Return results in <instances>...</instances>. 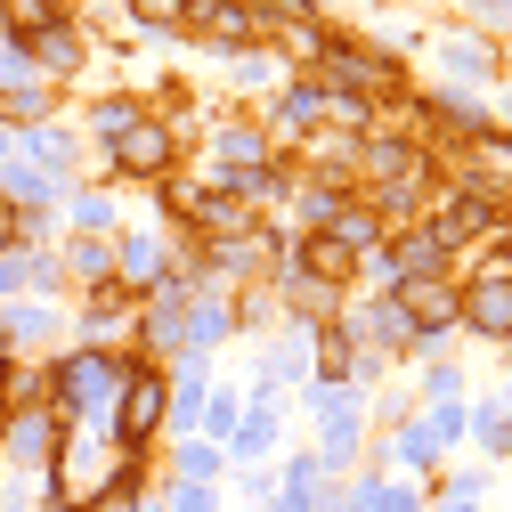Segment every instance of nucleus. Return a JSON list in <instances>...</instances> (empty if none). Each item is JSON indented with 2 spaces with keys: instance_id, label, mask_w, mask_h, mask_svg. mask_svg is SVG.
Instances as JSON below:
<instances>
[{
  "instance_id": "nucleus-23",
  "label": "nucleus",
  "mask_w": 512,
  "mask_h": 512,
  "mask_svg": "<svg viewBox=\"0 0 512 512\" xmlns=\"http://www.w3.org/2000/svg\"><path fill=\"white\" fill-rule=\"evenodd\" d=\"M171 512H212V496H204V488H187V480H179V488H171Z\"/></svg>"
},
{
  "instance_id": "nucleus-9",
  "label": "nucleus",
  "mask_w": 512,
  "mask_h": 512,
  "mask_svg": "<svg viewBox=\"0 0 512 512\" xmlns=\"http://www.w3.org/2000/svg\"><path fill=\"white\" fill-rule=\"evenodd\" d=\"M82 512H147V496H139V464L122 472V480H106L98 496H82Z\"/></svg>"
},
{
  "instance_id": "nucleus-2",
  "label": "nucleus",
  "mask_w": 512,
  "mask_h": 512,
  "mask_svg": "<svg viewBox=\"0 0 512 512\" xmlns=\"http://www.w3.org/2000/svg\"><path fill=\"white\" fill-rule=\"evenodd\" d=\"M114 399H122V431H114V439H122V447H147V439H155V423H163V407H171L163 374H155V366H131Z\"/></svg>"
},
{
  "instance_id": "nucleus-10",
  "label": "nucleus",
  "mask_w": 512,
  "mask_h": 512,
  "mask_svg": "<svg viewBox=\"0 0 512 512\" xmlns=\"http://www.w3.org/2000/svg\"><path fill=\"white\" fill-rule=\"evenodd\" d=\"M122 269H131L139 285H147V277H163V269H171V252H163V236H131V244H122Z\"/></svg>"
},
{
  "instance_id": "nucleus-7",
  "label": "nucleus",
  "mask_w": 512,
  "mask_h": 512,
  "mask_svg": "<svg viewBox=\"0 0 512 512\" xmlns=\"http://www.w3.org/2000/svg\"><path fill=\"white\" fill-rule=\"evenodd\" d=\"M301 269H309V277H317V285H342V277H350V269H358V252H350V244H342V236H326V228H317V236H309V244H301Z\"/></svg>"
},
{
  "instance_id": "nucleus-1",
  "label": "nucleus",
  "mask_w": 512,
  "mask_h": 512,
  "mask_svg": "<svg viewBox=\"0 0 512 512\" xmlns=\"http://www.w3.org/2000/svg\"><path fill=\"white\" fill-rule=\"evenodd\" d=\"M122 374H131V358H114V350H74V358H57L49 366V399L82 415V407H106L122 391Z\"/></svg>"
},
{
  "instance_id": "nucleus-13",
  "label": "nucleus",
  "mask_w": 512,
  "mask_h": 512,
  "mask_svg": "<svg viewBox=\"0 0 512 512\" xmlns=\"http://www.w3.org/2000/svg\"><path fill=\"white\" fill-rule=\"evenodd\" d=\"M212 472H220V447H212V439H196V447L179 456V480H187V488H204Z\"/></svg>"
},
{
  "instance_id": "nucleus-11",
  "label": "nucleus",
  "mask_w": 512,
  "mask_h": 512,
  "mask_svg": "<svg viewBox=\"0 0 512 512\" xmlns=\"http://www.w3.org/2000/svg\"><path fill=\"white\" fill-rule=\"evenodd\" d=\"M228 326H236V309H228V301H204L196 317H187V342H196V350H204V342H220Z\"/></svg>"
},
{
  "instance_id": "nucleus-12",
  "label": "nucleus",
  "mask_w": 512,
  "mask_h": 512,
  "mask_svg": "<svg viewBox=\"0 0 512 512\" xmlns=\"http://www.w3.org/2000/svg\"><path fill=\"white\" fill-rule=\"evenodd\" d=\"M309 480H317V464H293V480L269 496V512H317V496H309Z\"/></svg>"
},
{
  "instance_id": "nucleus-5",
  "label": "nucleus",
  "mask_w": 512,
  "mask_h": 512,
  "mask_svg": "<svg viewBox=\"0 0 512 512\" xmlns=\"http://www.w3.org/2000/svg\"><path fill=\"white\" fill-rule=\"evenodd\" d=\"M0 431H9V439H0V447H9V464H49V456H57V439H66L49 407H17Z\"/></svg>"
},
{
  "instance_id": "nucleus-14",
  "label": "nucleus",
  "mask_w": 512,
  "mask_h": 512,
  "mask_svg": "<svg viewBox=\"0 0 512 512\" xmlns=\"http://www.w3.org/2000/svg\"><path fill=\"white\" fill-rule=\"evenodd\" d=\"M204 431H212V447L236 439V391H212V399H204Z\"/></svg>"
},
{
  "instance_id": "nucleus-19",
  "label": "nucleus",
  "mask_w": 512,
  "mask_h": 512,
  "mask_svg": "<svg viewBox=\"0 0 512 512\" xmlns=\"http://www.w3.org/2000/svg\"><path fill=\"white\" fill-rule=\"evenodd\" d=\"M106 269H114V252H106L98 236H82V244H74V277H106Z\"/></svg>"
},
{
  "instance_id": "nucleus-16",
  "label": "nucleus",
  "mask_w": 512,
  "mask_h": 512,
  "mask_svg": "<svg viewBox=\"0 0 512 512\" xmlns=\"http://www.w3.org/2000/svg\"><path fill=\"white\" fill-rule=\"evenodd\" d=\"M0 196H25V204H41V196H49V171H25V163H9V179H0Z\"/></svg>"
},
{
  "instance_id": "nucleus-21",
  "label": "nucleus",
  "mask_w": 512,
  "mask_h": 512,
  "mask_svg": "<svg viewBox=\"0 0 512 512\" xmlns=\"http://www.w3.org/2000/svg\"><path fill=\"white\" fill-rule=\"evenodd\" d=\"M74 220H82V236H90V228H114V204H106V196H82Z\"/></svg>"
},
{
  "instance_id": "nucleus-20",
  "label": "nucleus",
  "mask_w": 512,
  "mask_h": 512,
  "mask_svg": "<svg viewBox=\"0 0 512 512\" xmlns=\"http://www.w3.org/2000/svg\"><path fill=\"white\" fill-rule=\"evenodd\" d=\"M41 66H57V74L74 66V33H66V25H57V33H41Z\"/></svg>"
},
{
  "instance_id": "nucleus-25",
  "label": "nucleus",
  "mask_w": 512,
  "mask_h": 512,
  "mask_svg": "<svg viewBox=\"0 0 512 512\" xmlns=\"http://www.w3.org/2000/svg\"><path fill=\"white\" fill-rule=\"evenodd\" d=\"M17 244V212H9V196H0V252Z\"/></svg>"
},
{
  "instance_id": "nucleus-8",
  "label": "nucleus",
  "mask_w": 512,
  "mask_h": 512,
  "mask_svg": "<svg viewBox=\"0 0 512 512\" xmlns=\"http://www.w3.org/2000/svg\"><path fill=\"white\" fill-rule=\"evenodd\" d=\"M147 342H155V350H187V301H179V293H163V301L147 309Z\"/></svg>"
},
{
  "instance_id": "nucleus-18",
  "label": "nucleus",
  "mask_w": 512,
  "mask_h": 512,
  "mask_svg": "<svg viewBox=\"0 0 512 512\" xmlns=\"http://www.w3.org/2000/svg\"><path fill=\"white\" fill-rule=\"evenodd\" d=\"M317 114H326V90H309V82H301V90L285 98V122H293V131H309Z\"/></svg>"
},
{
  "instance_id": "nucleus-24",
  "label": "nucleus",
  "mask_w": 512,
  "mask_h": 512,
  "mask_svg": "<svg viewBox=\"0 0 512 512\" xmlns=\"http://www.w3.org/2000/svg\"><path fill=\"white\" fill-rule=\"evenodd\" d=\"M480 155H488V163H504V179H512V139H496V131H480Z\"/></svg>"
},
{
  "instance_id": "nucleus-4",
  "label": "nucleus",
  "mask_w": 512,
  "mask_h": 512,
  "mask_svg": "<svg viewBox=\"0 0 512 512\" xmlns=\"http://www.w3.org/2000/svg\"><path fill=\"white\" fill-rule=\"evenodd\" d=\"M114 171H131V179H163V171H171V131H163V122H131V131L114 139Z\"/></svg>"
},
{
  "instance_id": "nucleus-27",
  "label": "nucleus",
  "mask_w": 512,
  "mask_h": 512,
  "mask_svg": "<svg viewBox=\"0 0 512 512\" xmlns=\"http://www.w3.org/2000/svg\"><path fill=\"white\" fill-rule=\"evenodd\" d=\"M447 512H472V504H447Z\"/></svg>"
},
{
  "instance_id": "nucleus-17",
  "label": "nucleus",
  "mask_w": 512,
  "mask_h": 512,
  "mask_svg": "<svg viewBox=\"0 0 512 512\" xmlns=\"http://www.w3.org/2000/svg\"><path fill=\"white\" fill-rule=\"evenodd\" d=\"M9 25H33V33H57V0H9Z\"/></svg>"
},
{
  "instance_id": "nucleus-28",
  "label": "nucleus",
  "mask_w": 512,
  "mask_h": 512,
  "mask_svg": "<svg viewBox=\"0 0 512 512\" xmlns=\"http://www.w3.org/2000/svg\"><path fill=\"white\" fill-rule=\"evenodd\" d=\"M57 512H82V504H57Z\"/></svg>"
},
{
  "instance_id": "nucleus-26",
  "label": "nucleus",
  "mask_w": 512,
  "mask_h": 512,
  "mask_svg": "<svg viewBox=\"0 0 512 512\" xmlns=\"http://www.w3.org/2000/svg\"><path fill=\"white\" fill-rule=\"evenodd\" d=\"M496 252H504V277H512V228H504V236H496Z\"/></svg>"
},
{
  "instance_id": "nucleus-15",
  "label": "nucleus",
  "mask_w": 512,
  "mask_h": 512,
  "mask_svg": "<svg viewBox=\"0 0 512 512\" xmlns=\"http://www.w3.org/2000/svg\"><path fill=\"white\" fill-rule=\"evenodd\" d=\"M90 122H98V131H106V139H122V131H131V122H147V114H139L131 98H106V106H98Z\"/></svg>"
},
{
  "instance_id": "nucleus-3",
  "label": "nucleus",
  "mask_w": 512,
  "mask_h": 512,
  "mask_svg": "<svg viewBox=\"0 0 512 512\" xmlns=\"http://www.w3.org/2000/svg\"><path fill=\"white\" fill-rule=\"evenodd\" d=\"M399 317H407V334H447L464 317V293L447 277H407L399 285Z\"/></svg>"
},
{
  "instance_id": "nucleus-22",
  "label": "nucleus",
  "mask_w": 512,
  "mask_h": 512,
  "mask_svg": "<svg viewBox=\"0 0 512 512\" xmlns=\"http://www.w3.org/2000/svg\"><path fill=\"white\" fill-rule=\"evenodd\" d=\"M139 17H147V25H179L187 0H139Z\"/></svg>"
},
{
  "instance_id": "nucleus-6",
  "label": "nucleus",
  "mask_w": 512,
  "mask_h": 512,
  "mask_svg": "<svg viewBox=\"0 0 512 512\" xmlns=\"http://www.w3.org/2000/svg\"><path fill=\"white\" fill-rule=\"evenodd\" d=\"M464 326H480V334L512 342V277H488V285H472V293H464Z\"/></svg>"
}]
</instances>
